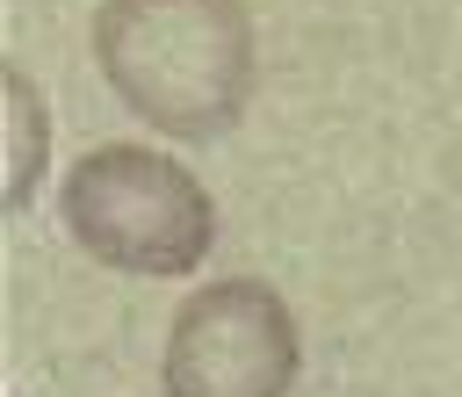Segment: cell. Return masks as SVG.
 Returning <instances> with one entry per match:
<instances>
[{
  "instance_id": "1",
  "label": "cell",
  "mask_w": 462,
  "mask_h": 397,
  "mask_svg": "<svg viewBox=\"0 0 462 397\" xmlns=\"http://www.w3.org/2000/svg\"><path fill=\"white\" fill-rule=\"evenodd\" d=\"M94 58L152 130L217 137L253 94V14L245 0H101Z\"/></svg>"
},
{
  "instance_id": "2",
  "label": "cell",
  "mask_w": 462,
  "mask_h": 397,
  "mask_svg": "<svg viewBox=\"0 0 462 397\" xmlns=\"http://www.w3.org/2000/svg\"><path fill=\"white\" fill-rule=\"evenodd\" d=\"M65 231L123 274H188L209 238L217 209L180 159L144 144H94L65 173Z\"/></svg>"
},
{
  "instance_id": "4",
  "label": "cell",
  "mask_w": 462,
  "mask_h": 397,
  "mask_svg": "<svg viewBox=\"0 0 462 397\" xmlns=\"http://www.w3.org/2000/svg\"><path fill=\"white\" fill-rule=\"evenodd\" d=\"M7 123L22 130V152H14V166H7V202L22 209L29 188H36V144H43V108H36V87H29L22 72L7 79Z\"/></svg>"
},
{
  "instance_id": "3",
  "label": "cell",
  "mask_w": 462,
  "mask_h": 397,
  "mask_svg": "<svg viewBox=\"0 0 462 397\" xmlns=\"http://www.w3.org/2000/svg\"><path fill=\"white\" fill-rule=\"evenodd\" d=\"M296 361V310L267 282H209L173 310L166 397H289Z\"/></svg>"
}]
</instances>
